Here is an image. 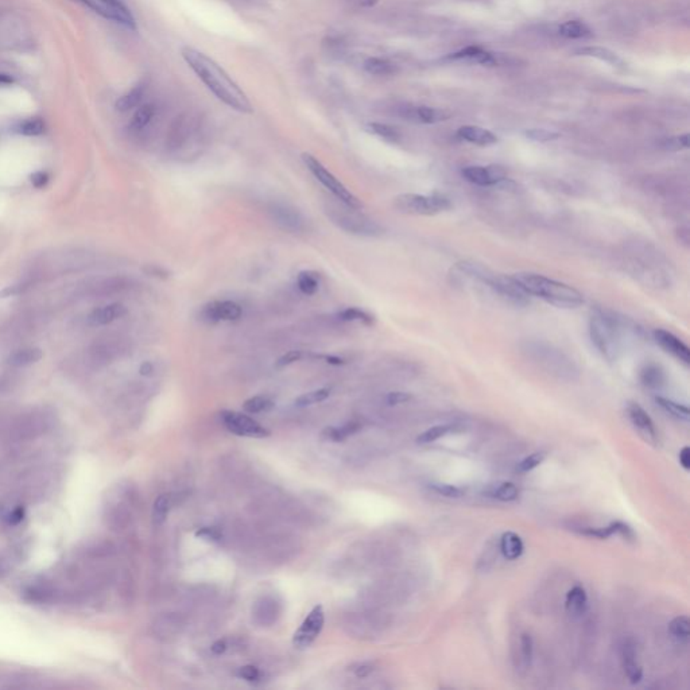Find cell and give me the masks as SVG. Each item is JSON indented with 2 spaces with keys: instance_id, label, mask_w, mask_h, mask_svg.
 Wrapping results in <instances>:
<instances>
[{
  "instance_id": "6da1fadb",
  "label": "cell",
  "mask_w": 690,
  "mask_h": 690,
  "mask_svg": "<svg viewBox=\"0 0 690 690\" xmlns=\"http://www.w3.org/2000/svg\"><path fill=\"white\" fill-rule=\"evenodd\" d=\"M181 53L189 68L221 103L241 113H251L254 111L247 94L216 61L189 46L183 48Z\"/></svg>"
},
{
  "instance_id": "7a4b0ae2",
  "label": "cell",
  "mask_w": 690,
  "mask_h": 690,
  "mask_svg": "<svg viewBox=\"0 0 690 690\" xmlns=\"http://www.w3.org/2000/svg\"><path fill=\"white\" fill-rule=\"evenodd\" d=\"M512 276L530 297H537L558 309H576L584 304V297L577 289L542 274L516 273Z\"/></svg>"
},
{
  "instance_id": "3957f363",
  "label": "cell",
  "mask_w": 690,
  "mask_h": 690,
  "mask_svg": "<svg viewBox=\"0 0 690 690\" xmlns=\"http://www.w3.org/2000/svg\"><path fill=\"white\" fill-rule=\"evenodd\" d=\"M328 218L332 223L349 235L362 237H379L384 235V228L372 218H367L359 209H353L339 201L329 202L325 208Z\"/></svg>"
},
{
  "instance_id": "277c9868",
  "label": "cell",
  "mask_w": 690,
  "mask_h": 690,
  "mask_svg": "<svg viewBox=\"0 0 690 690\" xmlns=\"http://www.w3.org/2000/svg\"><path fill=\"white\" fill-rule=\"evenodd\" d=\"M589 336L603 358L614 362L620 349L619 324L615 318L601 310L592 313L589 318Z\"/></svg>"
},
{
  "instance_id": "5b68a950",
  "label": "cell",
  "mask_w": 690,
  "mask_h": 690,
  "mask_svg": "<svg viewBox=\"0 0 690 690\" xmlns=\"http://www.w3.org/2000/svg\"><path fill=\"white\" fill-rule=\"evenodd\" d=\"M395 209L411 216H436L452 208L451 200L439 193L417 195L403 193L394 199Z\"/></svg>"
},
{
  "instance_id": "8992f818",
  "label": "cell",
  "mask_w": 690,
  "mask_h": 690,
  "mask_svg": "<svg viewBox=\"0 0 690 690\" xmlns=\"http://www.w3.org/2000/svg\"><path fill=\"white\" fill-rule=\"evenodd\" d=\"M302 162L307 166V169L314 176V178L320 182L323 186H325L328 190L335 196V199L340 202H343L346 206L359 209L362 211L364 204L359 197H356L343 182L337 180L335 174H332L324 164H321L314 155L309 153L302 154Z\"/></svg>"
},
{
  "instance_id": "52a82bcc",
  "label": "cell",
  "mask_w": 690,
  "mask_h": 690,
  "mask_svg": "<svg viewBox=\"0 0 690 690\" xmlns=\"http://www.w3.org/2000/svg\"><path fill=\"white\" fill-rule=\"evenodd\" d=\"M481 285L509 305L523 308L530 304L531 297L522 289V286L514 279L512 275L509 276L503 274H492L487 270L481 279Z\"/></svg>"
},
{
  "instance_id": "ba28073f",
  "label": "cell",
  "mask_w": 690,
  "mask_h": 690,
  "mask_svg": "<svg viewBox=\"0 0 690 690\" xmlns=\"http://www.w3.org/2000/svg\"><path fill=\"white\" fill-rule=\"evenodd\" d=\"M324 621L325 617L323 607L316 605L293 636L294 647L298 650H305L310 647L313 642L321 634L324 628Z\"/></svg>"
},
{
  "instance_id": "9c48e42d",
  "label": "cell",
  "mask_w": 690,
  "mask_h": 690,
  "mask_svg": "<svg viewBox=\"0 0 690 690\" xmlns=\"http://www.w3.org/2000/svg\"><path fill=\"white\" fill-rule=\"evenodd\" d=\"M103 18L119 23L127 29H136L135 18L120 0H81Z\"/></svg>"
},
{
  "instance_id": "30bf717a",
  "label": "cell",
  "mask_w": 690,
  "mask_h": 690,
  "mask_svg": "<svg viewBox=\"0 0 690 690\" xmlns=\"http://www.w3.org/2000/svg\"><path fill=\"white\" fill-rule=\"evenodd\" d=\"M221 419L224 426L234 435L240 437H251V438H265L272 433L269 429L259 425L253 418L237 413L225 410L221 413Z\"/></svg>"
},
{
  "instance_id": "8fae6325",
  "label": "cell",
  "mask_w": 690,
  "mask_h": 690,
  "mask_svg": "<svg viewBox=\"0 0 690 690\" xmlns=\"http://www.w3.org/2000/svg\"><path fill=\"white\" fill-rule=\"evenodd\" d=\"M243 316V308L235 301H211L205 304L200 310L202 321L209 324H218L221 321L232 323L240 320Z\"/></svg>"
},
{
  "instance_id": "7c38bea8",
  "label": "cell",
  "mask_w": 690,
  "mask_h": 690,
  "mask_svg": "<svg viewBox=\"0 0 690 690\" xmlns=\"http://www.w3.org/2000/svg\"><path fill=\"white\" fill-rule=\"evenodd\" d=\"M269 213L274 223L286 232L301 234L307 230V220L298 209L285 204H273Z\"/></svg>"
},
{
  "instance_id": "4fadbf2b",
  "label": "cell",
  "mask_w": 690,
  "mask_h": 690,
  "mask_svg": "<svg viewBox=\"0 0 690 690\" xmlns=\"http://www.w3.org/2000/svg\"><path fill=\"white\" fill-rule=\"evenodd\" d=\"M463 177L477 186H500L509 181L500 166H467L461 170Z\"/></svg>"
},
{
  "instance_id": "5bb4252c",
  "label": "cell",
  "mask_w": 690,
  "mask_h": 690,
  "mask_svg": "<svg viewBox=\"0 0 690 690\" xmlns=\"http://www.w3.org/2000/svg\"><path fill=\"white\" fill-rule=\"evenodd\" d=\"M653 336H654L655 343L659 345L666 353L672 355L673 358H675L681 363L689 365L690 349L682 340H680L677 336L673 335L672 332H668L665 329H655Z\"/></svg>"
},
{
  "instance_id": "9a60e30c",
  "label": "cell",
  "mask_w": 690,
  "mask_h": 690,
  "mask_svg": "<svg viewBox=\"0 0 690 690\" xmlns=\"http://www.w3.org/2000/svg\"><path fill=\"white\" fill-rule=\"evenodd\" d=\"M627 416L631 423L635 426L636 430L643 436L645 439L655 442L656 441V429L654 422L650 416L645 411V409L635 402H630L627 404Z\"/></svg>"
},
{
  "instance_id": "2e32d148",
  "label": "cell",
  "mask_w": 690,
  "mask_h": 690,
  "mask_svg": "<svg viewBox=\"0 0 690 690\" xmlns=\"http://www.w3.org/2000/svg\"><path fill=\"white\" fill-rule=\"evenodd\" d=\"M621 662H623V669L626 673V677L628 681L635 685L639 684L643 678V669L638 661V652H636L635 643L631 639L624 640L621 646Z\"/></svg>"
},
{
  "instance_id": "e0dca14e",
  "label": "cell",
  "mask_w": 690,
  "mask_h": 690,
  "mask_svg": "<svg viewBox=\"0 0 690 690\" xmlns=\"http://www.w3.org/2000/svg\"><path fill=\"white\" fill-rule=\"evenodd\" d=\"M579 533L586 537H595L599 540H607L614 535H621L626 540H634L635 534L633 528L623 522H612L605 527H582Z\"/></svg>"
},
{
  "instance_id": "ac0fdd59",
  "label": "cell",
  "mask_w": 690,
  "mask_h": 690,
  "mask_svg": "<svg viewBox=\"0 0 690 690\" xmlns=\"http://www.w3.org/2000/svg\"><path fill=\"white\" fill-rule=\"evenodd\" d=\"M127 314V308L123 304H109L103 308L94 309L90 314L88 321L93 327H100V325H108L111 323L125 317Z\"/></svg>"
},
{
  "instance_id": "d6986e66",
  "label": "cell",
  "mask_w": 690,
  "mask_h": 690,
  "mask_svg": "<svg viewBox=\"0 0 690 690\" xmlns=\"http://www.w3.org/2000/svg\"><path fill=\"white\" fill-rule=\"evenodd\" d=\"M457 136L468 143L476 146H492L498 143V136L490 129L477 126H463L457 129Z\"/></svg>"
},
{
  "instance_id": "ffe728a7",
  "label": "cell",
  "mask_w": 690,
  "mask_h": 690,
  "mask_svg": "<svg viewBox=\"0 0 690 690\" xmlns=\"http://www.w3.org/2000/svg\"><path fill=\"white\" fill-rule=\"evenodd\" d=\"M565 607H566V611L570 617L579 618V617L584 615L586 611V607H588V596H586L585 589L580 585L573 586L566 595Z\"/></svg>"
},
{
  "instance_id": "44dd1931",
  "label": "cell",
  "mask_w": 690,
  "mask_h": 690,
  "mask_svg": "<svg viewBox=\"0 0 690 690\" xmlns=\"http://www.w3.org/2000/svg\"><path fill=\"white\" fill-rule=\"evenodd\" d=\"M523 550H525L523 541H522V538L516 533L507 531V533H505L502 535V538H500V551L505 556V558H507L509 561L518 560L523 554Z\"/></svg>"
},
{
  "instance_id": "7402d4cb",
  "label": "cell",
  "mask_w": 690,
  "mask_h": 690,
  "mask_svg": "<svg viewBox=\"0 0 690 690\" xmlns=\"http://www.w3.org/2000/svg\"><path fill=\"white\" fill-rule=\"evenodd\" d=\"M409 116L425 125H436L439 122H445L451 118V113L445 109L432 108V107H417L410 109Z\"/></svg>"
},
{
  "instance_id": "603a6c76",
  "label": "cell",
  "mask_w": 690,
  "mask_h": 690,
  "mask_svg": "<svg viewBox=\"0 0 690 690\" xmlns=\"http://www.w3.org/2000/svg\"><path fill=\"white\" fill-rule=\"evenodd\" d=\"M451 58H453V59H471V61H474L480 65H487V66H493L498 64L496 55H492L490 52H486L484 49H481L479 46H468V48L451 55Z\"/></svg>"
},
{
  "instance_id": "cb8c5ba5",
  "label": "cell",
  "mask_w": 690,
  "mask_h": 690,
  "mask_svg": "<svg viewBox=\"0 0 690 690\" xmlns=\"http://www.w3.org/2000/svg\"><path fill=\"white\" fill-rule=\"evenodd\" d=\"M576 55H584V57H592L600 61H604L612 66H624L623 59L617 53L607 48H600V46H585L580 48L575 52Z\"/></svg>"
},
{
  "instance_id": "d4e9b609",
  "label": "cell",
  "mask_w": 690,
  "mask_h": 690,
  "mask_svg": "<svg viewBox=\"0 0 690 690\" xmlns=\"http://www.w3.org/2000/svg\"><path fill=\"white\" fill-rule=\"evenodd\" d=\"M42 358H43V352L39 348H26L10 355L7 359V364L11 367H26L39 362Z\"/></svg>"
},
{
  "instance_id": "484cf974",
  "label": "cell",
  "mask_w": 690,
  "mask_h": 690,
  "mask_svg": "<svg viewBox=\"0 0 690 690\" xmlns=\"http://www.w3.org/2000/svg\"><path fill=\"white\" fill-rule=\"evenodd\" d=\"M145 83L135 85L131 91H128L126 94L119 97V100L116 101V109L120 112H127L129 109L136 108L141 104V101L145 96Z\"/></svg>"
},
{
  "instance_id": "4316f807",
  "label": "cell",
  "mask_w": 690,
  "mask_h": 690,
  "mask_svg": "<svg viewBox=\"0 0 690 690\" xmlns=\"http://www.w3.org/2000/svg\"><path fill=\"white\" fill-rule=\"evenodd\" d=\"M337 317L340 321H344V323H362L365 327H372L376 321V318L374 317V314L368 313L367 310L360 309V308H345V309L340 310L337 313Z\"/></svg>"
},
{
  "instance_id": "83f0119b",
  "label": "cell",
  "mask_w": 690,
  "mask_h": 690,
  "mask_svg": "<svg viewBox=\"0 0 690 690\" xmlns=\"http://www.w3.org/2000/svg\"><path fill=\"white\" fill-rule=\"evenodd\" d=\"M364 69L372 76H390L395 72V65L384 58L371 57L364 61Z\"/></svg>"
},
{
  "instance_id": "f1b7e54d",
  "label": "cell",
  "mask_w": 690,
  "mask_h": 690,
  "mask_svg": "<svg viewBox=\"0 0 690 690\" xmlns=\"http://www.w3.org/2000/svg\"><path fill=\"white\" fill-rule=\"evenodd\" d=\"M155 112H157V109L153 104L141 106L139 108L135 111V113L129 122V127L132 128L134 131L143 129L151 123V120L155 116Z\"/></svg>"
},
{
  "instance_id": "f546056e",
  "label": "cell",
  "mask_w": 690,
  "mask_h": 690,
  "mask_svg": "<svg viewBox=\"0 0 690 690\" xmlns=\"http://www.w3.org/2000/svg\"><path fill=\"white\" fill-rule=\"evenodd\" d=\"M558 31L561 36H565V38H570V39H580V38L592 36L591 29L580 20L565 22L560 26Z\"/></svg>"
},
{
  "instance_id": "4dcf8cb0",
  "label": "cell",
  "mask_w": 690,
  "mask_h": 690,
  "mask_svg": "<svg viewBox=\"0 0 690 690\" xmlns=\"http://www.w3.org/2000/svg\"><path fill=\"white\" fill-rule=\"evenodd\" d=\"M297 288L305 295H314L320 289V276L314 272H301L297 275Z\"/></svg>"
},
{
  "instance_id": "1f68e13d",
  "label": "cell",
  "mask_w": 690,
  "mask_h": 690,
  "mask_svg": "<svg viewBox=\"0 0 690 690\" xmlns=\"http://www.w3.org/2000/svg\"><path fill=\"white\" fill-rule=\"evenodd\" d=\"M367 131L376 135L381 138L383 141L386 142H390V143H397L400 142V131L390 125H384V123H368L367 125Z\"/></svg>"
},
{
  "instance_id": "d6a6232c",
  "label": "cell",
  "mask_w": 690,
  "mask_h": 690,
  "mask_svg": "<svg viewBox=\"0 0 690 690\" xmlns=\"http://www.w3.org/2000/svg\"><path fill=\"white\" fill-rule=\"evenodd\" d=\"M170 506H171V496L169 493H162L157 498L153 509V522L155 526L164 525L167 514L170 511Z\"/></svg>"
},
{
  "instance_id": "836d02e7",
  "label": "cell",
  "mask_w": 690,
  "mask_h": 690,
  "mask_svg": "<svg viewBox=\"0 0 690 690\" xmlns=\"http://www.w3.org/2000/svg\"><path fill=\"white\" fill-rule=\"evenodd\" d=\"M655 402L665 410L668 411L669 414H672L673 417L678 418V419H682V421H689L690 413L688 406L685 404H681V403H677L674 400H669V398H663V397H656L655 398Z\"/></svg>"
},
{
  "instance_id": "e575fe53",
  "label": "cell",
  "mask_w": 690,
  "mask_h": 690,
  "mask_svg": "<svg viewBox=\"0 0 690 690\" xmlns=\"http://www.w3.org/2000/svg\"><path fill=\"white\" fill-rule=\"evenodd\" d=\"M640 381L649 388H658L662 386V383L665 381V376H663L662 369L658 365L649 364L643 368V371L640 374Z\"/></svg>"
},
{
  "instance_id": "d590c367",
  "label": "cell",
  "mask_w": 690,
  "mask_h": 690,
  "mask_svg": "<svg viewBox=\"0 0 690 690\" xmlns=\"http://www.w3.org/2000/svg\"><path fill=\"white\" fill-rule=\"evenodd\" d=\"M15 131L24 136H39L45 132V122L41 118H30L17 125Z\"/></svg>"
},
{
  "instance_id": "8d00e7d4",
  "label": "cell",
  "mask_w": 690,
  "mask_h": 690,
  "mask_svg": "<svg viewBox=\"0 0 690 690\" xmlns=\"http://www.w3.org/2000/svg\"><path fill=\"white\" fill-rule=\"evenodd\" d=\"M330 393H332L330 388L324 387V388H318V390L310 391V393H307V394H302L301 397H298L295 400V406L297 407H308V406H311V404L324 402V400H328L330 397Z\"/></svg>"
},
{
  "instance_id": "74e56055",
  "label": "cell",
  "mask_w": 690,
  "mask_h": 690,
  "mask_svg": "<svg viewBox=\"0 0 690 690\" xmlns=\"http://www.w3.org/2000/svg\"><path fill=\"white\" fill-rule=\"evenodd\" d=\"M275 403L267 397H253L243 403V409L250 414H259L273 410Z\"/></svg>"
},
{
  "instance_id": "f35d334b",
  "label": "cell",
  "mask_w": 690,
  "mask_h": 690,
  "mask_svg": "<svg viewBox=\"0 0 690 690\" xmlns=\"http://www.w3.org/2000/svg\"><path fill=\"white\" fill-rule=\"evenodd\" d=\"M669 633L675 639L687 642L690 635V620L688 617H677L669 624Z\"/></svg>"
},
{
  "instance_id": "ab89813d",
  "label": "cell",
  "mask_w": 690,
  "mask_h": 690,
  "mask_svg": "<svg viewBox=\"0 0 690 690\" xmlns=\"http://www.w3.org/2000/svg\"><path fill=\"white\" fill-rule=\"evenodd\" d=\"M452 430H453V426L452 425H438V426H433V428L428 429L426 432H423L421 436L418 437L417 442L418 444H432V442H435L437 439H439V438L449 435Z\"/></svg>"
},
{
  "instance_id": "60d3db41",
  "label": "cell",
  "mask_w": 690,
  "mask_h": 690,
  "mask_svg": "<svg viewBox=\"0 0 690 690\" xmlns=\"http://www.w3.org/2000/svg\"><path fill=\"white\" fill-rule=\"evenodd\" d=\"M359 429H360V425L358 422H349V423H346V425L342 426V428H329V429H325L324 430V435L328 438L336 441V442H340V441L345 439L346 437L356 433Z\"/></svg>"
},
{
  "instance_id": "b9f144b4",
  "label": "cell",
  "mask_w": 690,
  "mask_h": 690,
  "mask_svg": "<svg viewBox=\"0 0 690 690\" xmlns=\"http://www.w3.org/2000/svg\"><path fill=\"white\" fill-rule=\"evenodd\" d=\"M491 495L500 502H514L519 496V490L514 483L506 481L499 484L495 490L492 491Z\"/></svg>"
},
{
  "instance_id": "7bdbcfd3",
  "label": "cell",
  "mask_w": 690,
  "mask_h": 690,
  "mask_svg": "<svg viewBox=\"0 0 690 690\" xmlns=\"http://www.w3.org/2000/svg\"><path fill=\"white\" fill-rule=\"evenodd\" d=\"M525 136H526L527 139L533 141V142L547 143V142L557 141L561 135L558 132L545 129V128H530V129L525 131Z\"/></svg>"
},
{
  "instance_id": "ee69618b",
  "label": "cell",
  "mask_w": 690,
  "mask_h": 690,
  "mask_svg": "<svg viewBox=\"0 0 690 690\" xmlns=\"http://www.w3.org/2000/svg\"><path fill=\"white\" fill-rule=\"evenodd\" d=\"M533 659V639L528 634L519 636V666L527 669Z\"/></svg>"
},
{
  "instance_id": "f6af8a7d",
  "label": "cell",
  "mask_w": 690,
  "mask_h": 690,
  "mask_svg": "<svg viewBox=\"0 0 690 690\" xmlns=\"http://www.w3.org/2000/svg\"><path fill=\"white\" fill-rule=\"evenodd\" d=\"M545 452H535V453L530 454L518 464L516 470H518V472L521 473L531 472L533 470L540 467L545 461Z\"/></svg>"
},
{
  "instance_id": "bcb514c9",
  "label": "cell",
  "mask_w": 690,
  "mask_h": 690,
  "mask_svg": "<svg viewBox=\"0 0 690 690\" xmlns=\"http://www.w3.org/2000/svg\"><path fill=\"white\" fill-rule=\"evenodd\" d=\"M304 358H309V353L304 352V351H298V349H293V351H289L286 353H283L276 362H275V367L276 368H285V367H289L291 364L297 363V362H301Z\"/></svg>"
},
{
  "instance_id": "7dc6e473",
  "label": "cell",
  "mask_w": 690,
  "mask_h": 690,
  "mask_svg": "<svg viewBox=\"0 0 690 690\" xmlns=\"http://www.w3.org/2000/svg\"><path fill=\"white\" fill-rule=\"evenodd\" d=\"M662 147L668 151H681V150H687L689 147V135L688 134H684V135H678V136H673V138H668L663 141L662 143Z\"/></svg>"
},
{
  "instance_id": "c3c4849f",
  "label": "cell",
  "mask_w": 690,
  "mask_h": 690,
  "mask_svg": "<svg viewBox=\"0 0 690 690\" xmlns=\"http://www.w3.org/2000/svg\"><path fill=\"white\" fill-rule=\"evenodd\" d=\"M430 488L438 495L445 496V498H451V499L461 498L464 493V491L461 488H458L456 486H451V484H430Z\"/></svg>"
},
{
  "instance_id": "681fc988",
  "label": "cell",
  "mask_w": 690,
  "mask_h": 690,
  "mask_svg": "<svg viewBox=\"0 0 690 690\" xmlns=\"http://www.w3.org/2000/svg\"><path fill=\"white\" fill-rule=\"evenodd\" d=\"M148 276H153V278H158V279H162V281H167L170 276H171V273L164 269L162 266H155V265H148L146 266L143 269Z\"/></svg>"
},
{
  "instance_id": "f907efd6",
  "label": "cell",
  "mask_w": 690,
  "mask_h": 690,
  "mask_svg": "<svg viewBox=\"0 0 690 690\" xmlns=\"http://www.w3.org/2000/svg\"><path fill=\"white\" fill-rule=\"evenodd\" d=\"M411 395L409 393H403V391H393L390 394H387L386 397V403L388 406H397V404H402V403H406L409 400H411Z\"/></svg>"
},
{
  "instance_id": "816d5d0a",
  "label": "cell",
  "mask_w": 690,
  "mask_h": 690,
  "mask_svg": "<svg viewBox=\"0 0 690 690\" xmlns=\"http://www.w3.org/2000/svg\"><path fill=\"white\" fill-rule=\"evenodd\" d=\"M239 677H241L243 680L248 681V682H254V681H258L259 677H260V673H259V669L255 668L253 665H247V666H243L240 668L239 670Z\"/></svg>"
},
{
  "instance_id": "f5cc1de1",
  "label": "cell",
  "mask_w": 690,
  "mask_h": 690,
  "mask_svg": "<svg viewBox=\"0 0 690 690\" xmlns=\"http://www.w3.org/2000/svg\"><path fill=\"white\" fill-rule=\"evenodd\" d=\"M196 535L204 538V540H206V541H212V542H218L221 540V535H220L218 530L216 528H211V527L201 528V530H199L196 533Z\"/></svg>"
},
{
  "instance_id": "db71d44e",
  "label": "cell",
  "mask_w": 690,
  "mask_h": 690,
  "mask_svg": "<svg viewBox=\"0 0 690 690\" xmlns=\"http://www.w3.org/2000/svg\"><path fill=\"white\" fill-rule=\"evenodd\" d=\"M30 181L33 182V185L36 188H43L48 181H49V176L43 171H36L34 174L30 176Z\"/></svg>"
},
{
  "instance_id": "11a10c76",
  "label": "cell",
  "mask_w": 690,
  "mask_h": 690,
  "mask_svg": "<svg viewBox=\"0 0 690 690\" xmlns=\"http://www.w3.org/2000/svg\"><path fill=\"white\" fill-rule=\"evenodd\" d=\"M678 458H680V464L681 467L685 470V471H689L690 470V448L689 446H684L681 451H680V454H678Z\"/></svg>"
},
{
  "instance_id": "9f6ffc18",
  "label": "cell",
  "mask_w": 690,
  "mask_h": 690,
  "mask_svg": "<svg viewBox=\"0 0 690 690\" xmlns=\"http://www.w3.org/2000/svg\"><path fill=\"white\" fill-rule=\"evenodd\" d=\"M372 672H374V666L371 663H362L355 669V675L358 678H365Z\"/></svg>"
},
{
  "instance_id": "6f0895ef",
  "label": "cell",
  "mask_w": 690,
  "mask_h": 690,
  "mask_svg": "<svg viewBox=\"0 0 690 690\" xmlns=\"http://www.w3.org/2000/svg\"><path fill=\"white\" fill-rule=\"evenodd\" d=\"M23 290H24V285L8 286V288H6L4 290L0 291V298H6V297H11V295H17V294H20V293Z\"/></svg>"
},
{
  "instance_id": "680465c9",
  "label": "cell",
  "mask_w": 690,
  "mask_h": 690,
  "mask_svg": "<svg viewBox=\"0 0 690 690\" xmlns=\"http://www.w3.org/2000/svg\"><path fill=\"white\" fill-rule=\"evenodd\" d=\"M320 359L325 360V362H327L328 364H330V365H337V367H339V365H344V364H346V360H345V359L340 358V356H335V355H320Z\"/></svg>"
},
{
  "instance_id": "91938a15",
  "label": "cell",
  "mask_w": 690,
  "mask_h": 690,
  "mask_svg": "<svg viewBox=\"0 0 690 690\" xmlns=\"http://www.w3.org/2000/svg\"><path fill=\"white\" fill-rule=\"evenodd\" d=\"M23 515H24V511H23V509H14V511L8 515V523H10V525H18L19 522H22Z\"/></svg>"
},
{
  "instance_id": "94428289",
  "label": "cell",
  "mask_w": 690,
  "mask_h": 690,
  "mask_svg": "<svg viewBox=\"0 0 690 690\" xmlns=\"http://www.w3.org/2000/svg\"><path fill=\"white\" fill-rule=\"evenodd\" d=\"M211 650H212V653H213V654H223V653L227 650V643H225V640H221V639H220V640H216V642L212 645Z\"/></svg>"
},
{
  "instance_id": "6125c7cd",
  "label": "cell",
  "mask_w": 690,
  "mask_h": 690,
  "mask_svg": "<svg viewBox=\"0 0 690 690\" xmlns=\"http://www.w3.org/2000/svg\"><path fill=\"white\" fill-rule=\"evenodd\" d=\"M153 372H154V364L151 363V362H143V363L141 364L139 374L142 376H150V375H153Z\"/></svg>"
},
{
  "instance_id": "be15d7a7",
  "label": "cell",
  "mask_w": 690,
  "mask_h": 690,
  "mask_svg": "<svg viewBox=\"0 0 690 690\" xmlns=\"http://www.w3.org/2000/svg\"><path fill=\"white\" fill-rule=\"evenodd\" d=\"M14 84V78L10 74L0 73V87H8Z\"/></svg>"
},
{
  "instance_id": "e7e4bbea",
  "label": "cell",
  "mask_w": 690,
  "mask_h": 690,
  "mask_svg": "<svg viewBox=\"0 0 690 690\" xmlns=\"http://www.w3.org/2000/svg\"><path fill=\"white\" fill-rule=\"evenodd\" d=\"M379 0H360V4L362 6H367V7H371V6H375Z\"/></svg>"
}]
</instances>
